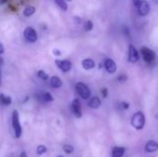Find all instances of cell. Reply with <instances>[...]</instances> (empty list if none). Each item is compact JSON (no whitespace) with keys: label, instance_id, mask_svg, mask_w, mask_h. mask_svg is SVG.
<instances>
[{"label":"cell","instance_id":"cell-11","mask_svg":"<svg viewBox=\"0 0 158 157\" xmlns=\"http://www.w3.org/2000/svg\"><path fill=\"white\" fill-rule=\"evenodd\" d=\"M158 150V143L155 141H149L145 145V151L147 153H154Z\"/></svg>","mask_w":158,"mask_h":157},{"label":"cell","instance_id":"cell-22","mask_svg":"<svg viewBox=\"0 0 158 157\" xmlns=\"http://www.w3.org/2000/svg\"><path fill=\"white\" fill-rule=\"evenodd\" d=\"M37 76H38L40 79L44 80V81H46V80L49 78L48 74H47L44 70H39V71L37 72Z\"/></svg>","mask_w":158,"mask_h":157},{"label":"cell","instance_id":"cell-14","mask_svg":"<svg viewBox=\"0 0 158 157\" xmlns=\"http://www.w3.org/2000/svg\"><path fill=\"white\" fill-rule=\"evenodd\" d=\"M126 149L124 147H114L112 150V157H122Z\"/></svg>","mask_w":158,"mask_h":157},{"label":"cell","instance_id":"cell-12","mask_svg":"<svg viewBox=\"0 0 158 157\" xmlns=\"http://www.w3.org/2000/svg\"><path fill=\"white\" fill-rule=\"evenodd\" d=\"M81 65H82V68L86 70H90V69H93L94 67H95V63L93 59L91 58H85L82 60L81 62Z\"/></svg>","mask_w":158,"mask_h":157},{"label":"cell","instance_id":"cell-15","mask_svg":"<svg viewBox=\"0 0 158 157\" xmlns=\"http://www.w3.org/2000/svg\"><path fill=\"white\" fill-rule=\"evenodd\" d=\"M51 81V85L54 87V88H60L62 86V81L59 77L57 76H53L50 80Z\"/></svg>","mask_w":158,"mask_h":157},{"label":"cell","instance_id":"cell-28","mask_svg":"<svg viewBox=\"0 0 158 157\" xmlns=\"http://www.w3.org/2000/svg\"><path fill=\"white\" fill-rule=\"evenodd\" d=\"M122 106H123L124 109H128L130 107V105L128 103H126V102H122Z\"/></svg>","mask_w":158,"mask_h":157},{"label":"cell","instance_id":"cell-27","mask_svg":"<svg viewBox=\"0 0 158 157\" xmlns=\"http://www.w3.org/2000/svg\"><path fill=\"white\" fill-rule=\"evenodd\" d=\"M73 19H74V21H75L77 24H80V23L81 22V19L80 17H78V16H75Z\"/></svg>","mask_w":158,"mask_h":157},{"label":"cell","instance_id":"cell-24","mask_svg":"<svg viewBox=\"0 0 158 157\" xmlns=\"http://www.w3.org/2000/svg\"><path fill=\"white\" fill-rule=\"evenodd\" d=\"M128 80V77L126 76V75H119L118 77V81H119V82H125L126 81Z\"/></svg>","mask_w":158,"mask_h":157},{"label":"cell","instance_id":"cell-19","mask_svg":"<svg viewBox=\"0 0 158 157\" xmlns=\"http://www.w3.org/2000/svg\"><path fill=\"white\" fill-rule=\"evenodd\" d=\"M43 99H44L45 102H52V101H54L53 95H52L50 93H48V92H45V93L43 94Z\"/></svg>","mask_w":158,"mask_h":157},{"label":"cell","instance_id":"cell-5","mask_svg":"<svg viewBox=\"0 0 158 157\" xmlns=\"http://www.w3.org/2000/svg\"><path fill=\"white\" fill-rule=\"evenodd\" d=\"M23 35L25 37V39L27 41H29L30 43H35L38 39V35L36 31L32 28V27H27L24 30Z\"/></svg>","mask_w":158,"mask_h":157},{"label":"cell","instance_id":"cell-35","mask_svg":"<svg viewBox=\"0 0 158 157\" xmlns=\"http://www.w3.org/2000/svg\"><path fill=\"white\" fill-rule=\"evenodd\" d=\"M56 157H64V156H62V155H57Z\"/></svg>","mask_w":158,"mask_h":157},{"label":"cell","instance_id":"cell-31","mask_svg":"<svg viewBox=\"0 0 158 157\" xmlns=\"http://www.w3.org/2000/svg\"><path fill=\"white\" fill-rule=\"evenodd\" d=\"M19 157H27V154H26L25 152H22V153L20 154Z\"/></svg>","mask_w":158,"mask_h":157},{"label":"cell","instance_id":"cell-3","mask_svg":"<svg viewBox=\"0 0 158 157\" xmlns=\"http://www.w3.org/2000/svg\"><path fill=\"white\" fill-rule=\"evenodd\" d=\"M76 91L79 93V95L81 98L85 99V100H87V99H89L91 97V91H90V89L88 88L87 85H85L82 82H78L76 84Z\"/></svg>","mask_w":158,"mask_h":157},{"label":"cell","instance_id":"cell-9","mask_svg":"<svg viewBox=\"0 0 158 157\" xmlns=\"http://www.w3.org/2000/svg\"><path fill=\"white\" fill-rule=\"evenodd\" d=\"M71 110L72 113L74 114V116L78 118H81L82 116L81 113V102L79 99H74L71 103Z\"/></svg>","mask_w":158,"mask_h":157},{"label":"cell","instance_id":"cell-26","mask_svg":"<svg viewBox=\"0 0 158 157\" xmlns=\"http://www.w3.org/2000/svg\"><path fill=\"white\" fill-rule=\"evenodd\" d=\"M53 54H54L55 56H61V55H62L61 51H60V50H58V49H54V50H53Z\"/></svg>","mask_w":158,"mask_h":157},{"label":"cell","instance_id":"cell-25","mask_svg":"<svg viewBox=\"0 0 158 157\" xmlns=\"http://www.w3.org/2000/svg\"><path fill=\"white\" fill-rule=\"evenodd\" d=\"M101 93H102V96H103L104 98H106V97L108 96V90H107L106 88H103V89L101 90Z\"/></svg>","mask_w":158,"mask_h":157},{"label":"cell","instance_id":"cell-34","mask_svg":"<svg viewBox=\"0 0 158 157\" xmlns=\"http://www.w3.org/2000/svg\"><path fill=\"white\" fill-rule=\"evenodd\" d=\"M1 70H0V87H1V85H2V77H1Z\"/></svg>","mask_w":158,"mask_h":157},{"label":"cell","instance_id":"cell-33","mask_svg":"<svg viewBox=\"0 0 158 157\" xmlns=\"http://www.w3.org/2000/svg\"><path fill=\"white\" fill-rule=\"evenodd\" d=\"M3 63H4V59L2 57H0V67L3 65Z\"/></svg>","mask_w":158,"mask_h":157},{"label":"cell","instance_id":"cell-29","mask_svg":"<svg viewBox=\"0 0 158 157\" xmlns=\"http://www.w3.org/2000/svg\"><path fill=\"white\" fill-rule=\"evenodd\" d=\"M5 51V48H4V45L0 43V54H3Z\"/></svg>","mask_w":158,"mask_h":157},{"label":"cell","instance_id":"cell-13","mask_svg":"<svg viewBox=\"0 0 158 157\" xmlns=\"http://www.w3.org/2000/svg\"><path fill=\"white\" fill-rule=\"evenodd\" d=\"M88 105H89V107H91L93 109H97L101 105V100L99 99V97L94 96V97H92L90 99V101L88 103Z\"/></svg>","mask_w":158,"mask_h":157},{"label":"cell","instance_id":"cell-4","mask_svg":"<svg viewBox=\"0 0 158 157\" xmlns=\"http://www.w3.org/2000/svg\"><path fill=\"white\" fill-rule=\"evenodd\" d=\"M141 52H142L143 60H144L146 63L150 64V63H152V62H154V61L156 60V53H155L152 49H150V48L144 46V47H142Z\"/></svg>","mask_w":158,"mask_h":157},{"label":"cell","instance_id":"cell-6","mask_svg":"<svg viewBox=\"0 0 158 157\" xmlns=\"http://www.w3.org/2000/svg\"><path fill=\"white\" fill-rule=\"evenodd\" d=\"M139 59H140V56H139L137 49L134 47V45L130 44L129 48H128V60H129V62L136 63L139 61Z\"/></svg>","mask_w":158,"mask_h":157},{"label":"cell","instance_id":"cell-17","mask_svg":"<svg viewBox=\"0 0 158 157\" xmlns=\"http://www.w3.org/2000/svg\"><path fill=\"white\" fill-rule=\"evenodd\" d=\"M35 7L33 6H28L25 7V9L23 10V15L25 17H31V15H33L35 13Z\"/></svg>","mask_w":158,"mask_h":157},{"label":"cell","instance_id":"cell-16","mask_svg":"<svg viewBox=\"0 0 158 157\" xmlns=\"http://www.w3.org/2000/svg\"><path fill=\"white\" fill-rule=\"evenodd\" d=\"M0 103L4 105H10L12 103V100L9 96L5 95L4 93H1L0 94Z\"/></svg>","mask_w":158,"mask_h":157},{"label":"cell","instance_id":"cell-37","mask_svg":"<svg viewBox=\"0 0 158 157\" xmlns=\"http://www.w3.org/2000/svg\"><path fill=\"white\" fill-rule=\"evenodd\" d=\"M67 1H71V0H67Z\"/></svg>","mask_w":158,"mask_h":157},{"label":"cell","instance_id":"cell-8","mask_svg":"<svg viewBox=\"0 0 158 157\" xmlns=\"http://www.w3.org/2000/svg\"><path fill=\"white\" fill-rule=\"evenodd\" d=\"M138 8V12L141 16L144 17V16H147L149 11H150V6H149V4L146 0H141L139 5L136 6Z\"/></svg>","mask_w":158,"mask_h":157},{"label":"cell","instance_id":"cell-1","mask_svg":"<svg viewBox=\"0 0 158 157\" xmlns=\"http://www.w3.org/2000/svg\"><path fill=\"white\" fill-rule=\"evenodd\" d=\"M131 125L134 129L141 130L143 129L144 125H145V117L144 114L141 111L135 113L131 118Z\"/></svg>","mask_w":158,"mask_h":157},{"label":"cell","instance_id":"cell-10","mask_svg":"<svg viewBox=\"0 0 158 157\" xmlns=\"http://www.w3.org/2000/svg\"><path fill=\"white\" fill-rule=\"evenodd\" d=\"M104 67L106 68V70L110 73V74H114L117 71V64L115 63V61L111 58H106L104 62Z\"/></svg>","mask_w":158,"mask_h":157},{"label":"cell","instance_id":"cell-30","mask_svg":"<svg viewBox=\"0 0 158 157\" xmlns=\"http://www.w3.org/2000/svg\"><path fill=\"white\" fill-rule=\"evenodd\" d=\"M140 1H141V0H133V4H134V6H137L139 5Z\"/></svg>","mask_w":158,"mask_h":157},{"label":"cell","instance_id":"cell-2","mask_svg":"<svg viewBox=\"0 0 158 157\" xmlns=\"http://www.w3.org/2000/svg\"><path fill=\"white\" fill-rule=\"evenodd\" d=\"M12 126L15 131V136L17 139L20 138L22 134V129L19 123V112L17 110H14L12 113Z\"/></svg>","mask_w":158,"mask_h":157},{"label":"cell","instance_id":"cell-36","mask_svg":"<svg viewBox=\"0 0 158 157\" xmlns=\"http://www.w3.org/2000/svg\"><path fill=\"white\" fill-rule=\"evenodd\" d=\"M156 3H158V0H156Z\"/></svg>","mask_w":158,"mask_h":157},{"label":"cell","instance_id":"cell-7","mask_svg":"<svg viewBox=\"0 0 158 157\" xmlns=\"http://www.w3.org/2000/svg\"><path fill=\"white\" fill-rule=\"evenodd\" d=\"M55 64L56 66L62 71V72H68L70 70L71 67H72V64L69 60H59V59H56L55 61Z\"/></svg>","mask_w":158,"mask_h":157},{"label":"cell","instance_id":"cell-32","mask_svg":"<svg viewBox=\"0 0 158 157\" xmlns=\"http://www.w3.org/2000/svg\"><path fill=\"white\" fill-rule=\"evenodd\" d=\"M7 2V0H0V5H3V4H6Z\"/></svg>","mask_w":158,"mask_h":157},{"label":"cell","instance_id":"cell-21","mask_svg":"<svg viewBox=\"0 0 158 157\" xmlns=\"http://www.w3.org/2000/svg\"><path fill=\"white\" fill-rule=\"evenodd\" d=\"M93 28H94V23H93L92 20H87V21H85V23H84V30H85L86 31H92Z\"/></svg>","mask_w":158,"mask_h":157},{"label":"cell","instance_id":"cell-18","mask_svg":"<svg viewBox=\"0 0 158 157\" xmlns=\"http://www.w3.org/2000/svg\"><path fill=\"white\" fill-rule=\"evenodd\" d=\"M56 4L59 6V8L63 11H67L69 6L66 0H56Z\"/></svg>","mask_w":158,"mask_h":157},{"label":"cell","instance_id":"cell-23","mask_svg":"<svg viewBox=\"0 0 158 157\" xmlns=\"http://www.w3.org/2000/svg\"><path fill=\"white\" fill-rule=\"evenodd\" d=\"M63 151L66 153V154H68V155H70V154H72L73 153V151H74V148H73V146H71V145H69V144H65L64 146H63Z\"/></svg>","mask_w":158,"mask_h":157},{"label":"cell","instance_id":"cell-20","mask_svg":"<svg viewBox=\"0 0 158 157\" xmlns=\"http://www.w3.org/2000/svg\"><path fill=\"white\" fill-rule=\"evenodd\" d=\"M36 152H37V155H42L44 154H45L47 152V148L44 146V145H39L36 149Z\"/></svg>","mask_w":158,"mask_h":157}]
</instances>
